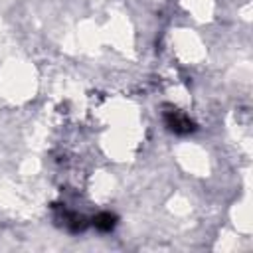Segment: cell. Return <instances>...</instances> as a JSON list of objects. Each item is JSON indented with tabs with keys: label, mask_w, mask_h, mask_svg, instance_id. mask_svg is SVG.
<instances>
[{
	"label": "cell",
	"mask_w": 253,
	"mask_h": 253,
	"mask_svg": "<svg viewBox=\"0 0 253 253\" xmlns=\"http://www.w3.org/2000/svg\"><path fill=\"white\" fill-rule=\"evenodd\" d=\"M164 123H166V126H168L172 132H176V134H190V132L196 130V125H194L186 115H182V113L176 111V109L164 113Z\"/></svg>",
	"instance_id": "obj_1"
},
{
	"label": "cell",
	"mask_w": 253,
	"mask_h": 253,
	"mask_svg": "<svg viewBox=\"0 0 253 253\" xmlns=\"http://www.w3.org/2000/svg\"><path fill=\"white\" fill-rule=\"evenodd\" d=\"M93 225L99 229V231H113L115 225H117V215L111 213V211H101L93 217Z\"/></svg>",
	"instance_id": "obj_2"
}]
</instances>
